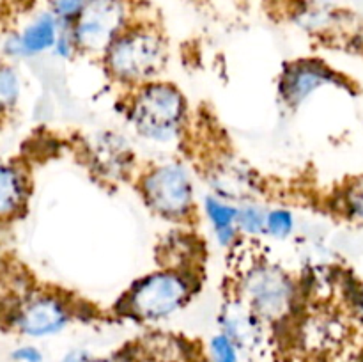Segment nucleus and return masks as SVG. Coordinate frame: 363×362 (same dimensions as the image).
Returning a JSON list of instances; mask_svg holds the SVG:
<instances>
[{
  "instance_id": "1",
  "label": "nucleus",
  "mask_w": 363,
  "mask_h": 362,
  "mask_svg": "<svg viewBox=\"0 0 363 362\" xmlns=\"http://www.w3.org/2000/svg\"><path fill=\"white\" fill-rule=\"evenodd\" d=\"M124 116L142 141L155 146H172L186 135L190 103L179 85L156 78L128 91Z\"/></svg>"
},
{
  "instance_id": "2",
  "label": "nucleus",
  "mask_w": 363,
  "mask_h": 362,
  "mask_svg": "<svg viewBox=\"0 0 363 362\" xmlns=\"http://www.w3.org/2000/svg\"><path fill=\"white\" fill-rule=\"evenodd\" d=\"M201 287V272L158 266L138 277L117 298L113 311L130 322L152 325L183 311Z\"/></svg>"
},
{
  "instance_id": "3",
  "label": "nucleus",
  "mask_w": 363,
  "mask_h": 362,
  "mask_svg": "<svg viewBox=\"0 0 363 362\" xmlns=\"http://www.w3.org/2000/svg\"><path fill=\"white\" fill-rule=\"evenodd\" d=\"M99 60L108 80L131 91L162 77L169 62V41L158 25L135 20Z\"/></svg>"
},
{
  "instance_id": "4",
  "label": "nucleus",
  "mask_w": 363,
  "mask_h": 362,
  "mask_svg": "<svg viewBox=\"0 0 363 362\" xmlns=\"http://www.w3.org/2000/svg\"><path fill=\"white\" fill-rule=\"evenodd\" d=\"M238 297L272 329L296 318L305 298L303 284L280 265L252 259L238 277Z\"/></svg>"
},
{
  "instance_id": "5",
  "label": "nucleus",
  "mask_w": 363,
  "mask_h": 362,
  "mask_svg": "<svg viewBox=\"0 0 363 362\" xmlns=\"http://www.w3.org/2000/svg\"><path fill=\"white\" fill-rule=\"evenodd\" d=\"M135 185L145 208L158 219L190 226L197 216L195 177L183 160L167 158L142 167Z\"/></svg>"
},
{
  "instance_id": "6",
  "label": "nucleus",
  "mask_w": 363,
  "mask_h": 362,
  "mask_svg": "<svg viewBox=\"0 0 363 362\" xmlns=\"http://www.w3.org/2000/svg\"><path fill=\"white\" fill-rule=\"evenodd\" d=\"M80 316V307L55 291H27L13 302L7 323L28 339H48L62 334Z\"/></svg>"
},
{
  "instance_id": "7",
  "label": "nucleus",
  "mask_w": 363,
  "mask_h": 362,
  "mask_svg": "<svg viewBox=\"0 0 363 362\" xmlns=\"http://www.w3.org/2000/svg\"><path fill=\"white\" fill-rule=\"evenodd\" d=\"M77 155L89 174L108 187L137 180L142 169L130 138L117 130H98L82 137Z\"/></svg>"
},
{
  "instance_id": "8",
  "label": "nucleus",
  "mask_w": 363,
  "mask_h": 362,
  "mask_svg": "<svg viewBox=\"0 0 363 362\" xmlns=\"http://www.w3.org/2000/svg\"><path fill=\"white\" fill-rule=\"evenodd\" d=\"M135 21L130 0H89L73 28L80 55L101 59L110 45Z\"/></svg>"
},
{
  "instance_id": "9",
  "label": "nucleus",
  "mask_w": 363,
  "mask_h": 362,
  "mask_svg": "<svg viewBox=\"0 0 363 362\" xmlns=\"http://www.w3.org/2000/svg\"><path fill=\"white\" fill-rule=\"evenodd\" d=\"M328 87L346 89L347 82L325 60L300 57L282 66L277 80V96L287 110H298L312 96Z\"/></svg>"
},
{
  "instance_id": "10",
  "label": "nucleus",
  "mask_w": 363,
  "mask_h": 362,
  "mask_svg": "<svg viewBox=\"0 0 363 362\" xmlns=\"http://www.w3.org/2000/svg\"><path fill=\"white\" fill-rule=\"evenodd\" d=\"M204 180L209 192L230 202L261 201L264 181L257 170L233 153H220L204 167Z\"/></svg>"
},
{
  "instance_id": "11",
  "label": "nucleus",
  "mask_w": 363,
  "mask_h": 362,
  "mask_svg": "<svg viewBox=\"0 0 363 362\" xmlns=\"http://www.w3.org/2000/svg\"><path fill=\"white\" fill-rule=\"evenodd\" d=\"M218 330L225 332L240 346L241 353L262 355L268 348V330L262 322L238 295L227 298L218 311Z\"/></svg>"
},
{
  "instance_id": "12",
  "label": "nucleus",
  "mask_w": 363,
  "mask_h": 362,
  "mask_svg": "<svg viewBox=\"0 0 363 362\" xmlns=\"http://www.w3.org/2000/svg\"><path fill=\"white\" fill-rule=\"evenodd\" d=\"M62 23L50 9L35 14L21 31L11 32L4 38V55L14 60L34 59V57L52 53Z\"/></svg>"
},
{
  "instance_id": "13",
  "label": "nucleus",
  "mask_w": 363,
  "mask_h": 362,
  "mask_svg": "<svg viewBox=\"0 0 363 362\" xmlns=\"http://www.w3.org/2000/svg\"><path fill=\"white\" fill-rule=\"evenodd\" d=\"M133 362H194L199 355L184 337L152 330L126 348Z\"/></svg>"
},
{
  "instance_id": "14",
  "label": "nucleus",
  "mask_w": 363,
  "mask_h": 362,
  "mask_svg": "<svg viewBox=\"0 0 363 362\" xmlns=\"http://www.w3.org/2000/svg\"><path fill=\"white\" fill-rule=\"evenodd\" d=\"M156 258H158L160 266L201 272L206 248L201 236L184 229V226H179V229L170 231L162 238Z\"/></svg>"
},
{
  "instance_id": "15",
  "label": "nucleus",
  "mask_w": 363,
  "mask_h": 362,
  "mask_svg": "<svg viewBox=\"0 0 363 362\" xmlns=\"http://www.w3.org/2000/svg\"><path fill=\"white\" fill-rule=\"evenodd\" d=\"M201 209L208 220L209 227H211L216 245H220L222 248H234L243 240L240 229H238L236 202H230L208 192L202 197Z\"/></svg>"
},
{
  "instance_id": "16",
  "label": "nucleus",
  "mask_w": 363,
  "mask_h": 362,
  "mask_svg": "<svg viewBox=\"0 0 363 362\" xmlns=\"http://www.w3.org/2000/svg\"><path fill=\"white\" fill-rule=\"evenodd\" d=\"M30 195L27 169L16 162L0 163V220L21 215Z\"/></svg>"
},
{
  "instance_id": "17",
  "label": "nucleus",
  "mask_w": 363,
  "mask_h": 362,
  "mask_svg": "<svg viewBox=\"0 0 363 362\" xmlns=\"http://www.w3.org/2000/svg\"><path fill=\"white\" fill-rule=\"evenodd\" d=\"M344 334H346V327L342 319L325 309H319L301 323V339L321 350L339 344Z\"/></svg>"
},
{
  "instance_id": "18",
  "label": "nucleus",
  "mask_w": 363,
  "mask_h": 362,
  "mask_svg": "<svg viewBox=\"0 0 363 362\" xmlns=\"http://www.w3.org/2000/svg\"><path fill=\"white\" fill-rule=\"evenodd\" d=\"M337 11L319 2H305L293 13V21L308 34H325L337 21Z\"/></svg>"
},
{
  "instance_id": "19",
  "label": "nucleus",
  "mask_w": 363,
  "mask_h": 362,
  "mask_svg": "<svg viewBox=\"0 0 363 362\" xmlns=\"http://www.w3.org/2000/svg\"><path fill=\"white\" fill-rule=\"evenodd\" d=\"M335 209L350 222L363 226V176L346 181L333 197Z\"/></svg>"
},
{
  "instance_id": "20",
  "label": "nucleus",
  "mask_w": 363,
  "mask_h": 362,
  "mask_svg": "<svg viewBox=\"0 0 363 362\" xmlns=\"http://www.w3.org/2000/svg\"><path fill=\"white\" fill-rule=\"evenodd\" d=\"M266 212L268 206L261 201H248L238 204V229L245 240L266 238Z\"/></svg>"
},
{
  "instance_id": "21",
  "label": "nucleus",
  "mask_w": 363,
  "mask_h": 362,
  "mask_svg": "<svg viewBox=\"0 0 363 362\" xmlns=\"http://www.w3.org/2000/svg\"><path fill=\"white\" fill-rule=\"evenodd\" d=\"M298 216L287 206H268L266 212V238L286 241L296 233Z\"/></svg>"
},
{
  "instance_id": "22",
  "label": "nucleus",
  "mask_w": 363,
  "mask_h": 362,
  "mask_svg": "<svg viewBox=\"0 0 363 362\" xmlns=\"http://www.w3.org/2000/svg\"><path fill=\"white\" fill-rule=\"evenodd\" d=\"M21 98V77L16 67L0 62V117L16 109Z\"/></svg>"
},
{
  "instance_id": "23",
  "label": "nucleus",
  "mask_w": 363,
  "mask_h": 362,
  "mask_svg": "<svg viewBox=\"0 0 363 362\" xmlns=\"http://www.w3.org/2000/svg\"><path fill=\"white\" fill-rule=\"evenodd\" d=\"M209 362H241V350L225 332L218 330L208 339Z\"/></svg>"
},
{
  "instance_id": "24",
  "label": "nucleus",
  "mask_w": 363,
  "mask_h": 362,
  "mask_svg": "<svg viewBox=\"0 0 363 362\" xmlns=\"http://www.w3.org/2000/svg\"><path fill=\"white\" fill-rule=\"evenodd\" d=\"M87 2L89 0H50L48 9L62 25H73L85 9Z\"/></svg>"
},
{
  "instance_id": "25",
  "label": "nucleus",
  "mask_w": 363,
  "mask_h": 362,
  "mask_svg": "<svg viewBox=\"0 0 363 362\" xmlns=\"http://www.w3.org/2000/svg\"><path fill=\"white\" fill-rule=\"evenodd\" d=\"M52 55L60 60H73L74 57L80 55V48H78L71 25H62L59 35H57L55 45H53Z\"/></svg>"
},
{
  "instance_id": "26",
  "label": "nucleus",
  "mask_w": 363,
  "mask_h": 362,
  "mask_svg": "<svg viewBox=\"0 0 363 362\" xmlns=\"http://www.w3.org/2000/svg\"><path fill=\"white\" fill-rule=\"evenodd\" d=\"M60 362H133V358L130 357L128 350L119 351L116 355H108V357H94L85 348H73L64 355Z\"/></svg>"
},
{
  "instance_id": "27",
  "label": "nucleus",
  "mask_w": 363,
  "mask_h": 362,
  "mask_svg": "<svg viewBox=\"0 0 363 362\" xmlns=\"http://www.w3.org/2000/svg\"><path fill=\"white\" fill-rule=\"evenodd\" d=\"M13 362H45V353L35 344H20L11 350Z\"/></svg>"
},
{
  "instance_id": "28",
  "label": "nucleus",
  "mask_w": 363,
  "mask_h": 362,
  "mask_svg": "<svg viewBox=\"0 0 363 362\" xmlns=\"http://www.w3.org/2000/svg\"><path fill=\"white\" fill-rule=\"evenodd\" d=\"M342 291L346 293L344 297L347 298V302H350L354 314H357L358 319L363 323V284L357 283V284H350V286L344 284Z\"/></svg>"
}]
</instances>
